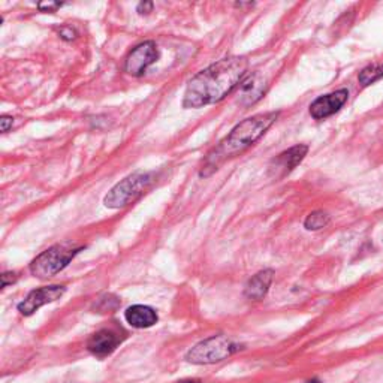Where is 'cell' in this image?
<instances>
[{"label":"cell","mask_w":383,"mask_h":383,"mask_svg":"<svg viewBox=\"0 0 383 383\" xmlns=\"http://www.w3.org/2000/svg\"><path fill=\"white\" fill-rule=\"evenodd\" d=\"M248 60L234 56L217 60L196 74L184 91V108H201L217 103L231 95L247 76Z\"/></svg>","instance_id":"1"},{"label":"cell","mask_w":383,"mask_h":383,"mask_svg":"<svg viewBox=\"0 0 383 383\" xmlns=\"http://www.w3.org/2000/svg\"><path fill=\"white\" fill-rule=\"evenodd\" d=\"M279 115V111L262 113L248 117L241 123L236 125L229 132L228 137H224L216 147L207 154L200 176L210 177L211 174L216 173L220 165L248 150L255 142H258L265 135V132L275 123Z\"/></svg>","instance_id":"2"},{"label":"cell","mask_w":383,"mask_h":383,"mask_svg":"<svg viewBox=\"0 0 383 383\" xmlns=\"http://www.w3.org/2000/svg\"><path fill=\"white\" fill-rule=\"evenodd\" d=\"M154 181L153 173H144V171H138L123 178L120 183H117L115 186L103 198V204L107 208H123L129 204L134 202L135 200L147 190L152 183Z\"/></svg>","instance_id":"3"},{"label":"cell","mask_w":383,"mask_h":383,"mask_svg":"<svg viewBox=\"0 0 383 383\" xmlns=\"http://www.w3.org/2000/svg\"><path fill=\"white\" fill-rule=\"evenodd\" d=\"M83 247H74L69 243L56 244L41 255H38L30 263V271L39 279H48L56 275L69 265V262L80 253Z\"/></svg>","instance_id":"4"},{"label":"cell","mask_w":383,"mask_h":383,"mask_svg":"<svg viewBox=\"0 0 383 383\" xmlns=\"http://www.w3.org/2000/svg\"><path fill=\"white\" fill-rule=\"evenodd\" d=\"M239 350V346L227 336H213L192 348L186 358L193 364H215L227 360L234 352Z\"/></svg>","instance_id":"5"},{"label":"cell","mask_w":383,"mask_h":383,"mask_svg":"<svg viewBox=\"0 0 383 383\" xmlns=\"http://www.w3.org/2000/svg\"><path fill=\"white\" fill-rule=\"evenodd\" d=\"M159 59V51L153 41H145L132 50L125 60V72L132 76H141Z\"/></svg>","instance_id":"6"},{"label":"cell","mask_w":383,"mask_h":383,"mask_svg":"<svg viewBox=\"0 0 383 383\" xmlns=\"http://www.w3.org/2000/svg\"><path fill=\"white\" fill-rule=\"evenodd\" d=\"M307 152H309L307 145L298 144V145H294V147H290L289 150L280 153L275 159L271 161L268 174L275 180L286 177L304 161V157L307 156Z\"/></svg>","instance_id":"7"},{"label":"cell","mask_w":383,"mask_h":383,"mask_svg":"<svg viewBox=\"0 0 383 383\" xmlns=\"http://www.w3.org/2000/svg\"><path fill=\"white\" fill-rule=\"evenodd\" d=\"M66 292L64 286H59V285H52V286H45V287H39L32 290V292L25 297L24 301H21L18 304V311L24 316H30L33 314L36 310H39L41 307H44L45 304L55 302L59 298H62V295Z\"/></svg>","instance_id":"8"},{"label":"cell","mask_w":383,"mask_h":383,"mask_svg":"<svg viewBox=\"0 0 383 383\" xmlns=\"http://www.w3.org/2000/svg\"><path fill=\"white\" fill-rule=\"evenodd\" d=\"M349 99V91L346 88H340L333 93H328L314 99L310 105V115L314 120H325V118L331 117L337 111L343 108Z\"/></svg>","instance_id":"9"},{"label":"cell","mask_w":383,"mask_h":383,"mask_svg":"<svg viewBox=\"0 0 383 383\" xmlns=\"http://www.w3.org/2000/svg\"><path fill=\"white\" fill-rule=\"evenodd\" d=\"M122 343V337L113 329H101L87 341V349L99 358L111 355Z\"/></svg>","instance_id":"10"},{"label":"cell","mask_w":383,"mask_h":383,"mask_svg":"<svg viewBox=\"0 0 383 383\" xmlns=\"http://www.w3.org/2000/svg\"><path fill=\"white\" fill-rule=\"evenodd\" d=\"M265 81H263V78H261L258 74L247 75L243 83L239 86V102L241 105H246V107L253 105L265 93Z\"/></svg>","instance_id":"11"},{"label":"cell","mask_w":383,"mask_h":383,"mask_svg":"<svg viewBox=\"0 0 383 383\" xmlns=\"http://www.w3.org/2000/svg\"><path fill=\"white\" fill-rule=\"evenodd\" d=\"M273 275H274L273 270H263V271H259L258 274H255L246 285V289H244L246 298L259 301L265 297L268 294V289H270L271 283H273Z\"/></svg>","instance_id":"12"},{"label":"cell","mask_w":383,"mask_h":383,"mask_svg":"<svg viewBox=\"0 0 383 383\" xmlns=\"http://www.w3.org/2000/svg\"><path fill=\"white\" fill-rule=\"evenodd\" d=\"M125 318L130 326L142 329L150 328L157 322V313L149 306H141V304H138V306H132L126 310Z\"/></svg>","instance_id":"13"},{"label":"cell","mask_w":383,"mask_h":383,"mask_svg":"<svg viewBox=\"0 0 383 383\" xmlns=\"http://www.w3.org/2000/svg\"><path fill=\"white\" fill-rule=\"evenodd\" d=\"M382 78H383V64H370L361 71L358 80L362 87H367L377 83Z\"/></svg>","instance_id":"14"},{"label":"cell","mask_w":383,"mask_h":383,"mask_svg":"<svg viewBox=\"0 0 383 383\" xmlns=\"http://www.w3.org/2000/svg\"><path fill=\"white\" fill-rule=\"evenodd\" d=\"M329 220L331 219H329L328 213H325V211H322V210L313 211V213H310L307 216V219L304 220V228H306L307 231H319V229H324L325 227H328Z\"/></svg>","instance_id":"15"},{"label":"cell","mask_w":383,"mask_h":383,"mask_svg":"<svg viewBox=\"0 0 383 383\" xmlns=\"http://www.w3.org/2000/svg\"><path fill=\"white\" fill-rule=\"evenodd\" d=\"M60 6H63V4H57V2H41V4H38V9L41 12H55Z\"/></svg>","instance_id":"16"},{"label":"cell","mask_w":383,"mask_h":383,"mask_svg":"<svg viewBox=\"0 0 383 383\" xmlns=\"http://www.w3.org/2000/svg\"><path fill=\"white\" fill-rule=\"evenodd\" d=\"M12 125H14V118H12V117L2 115V118H0V126H2L4 134H6V132L12 127Z\"/></svg>","instance_id":"17"},{"label":"cell","mask_w":383,"mask_h":383,"mask_svg":"<svg viewBox=\"0 0 383 383\" xmlns=\"http://www.w3.org/2000/svg\"><path fill=\"white\" fill-rule=\"evenodd\" d=\"M59 33H60V36L63 39H66V41H72V39L76 38V32L74 29H71V28H62L59 30Z\"/></svg>","instance_id":"18"},{"label":"cell","mask_w":383,"mask_h":383,"mask_svg":"<svg viewBox=\"0 0 383 383\" xmlns=\"http://www.w3.org/2000/svg\"><path fill=\"white\" fill-rule=\"evenodd\" d=\"M17 280L16 273H5L2 275V287H6L9 283H14Z\"/></svg>","instance_id":"19"},{"label":"cell","mask_w":383,"mask_h":383,"mask_svg":"<svg viewBox=\"0 0 383 383\" xmlns=\"http://www.w3.org/2000/svg\"><path fill=\"white\" fill-rule=\"evenodd\" d=\"M138 12L142 16V14H149V12H152L153 9V4L152 2H144V4H139L138 5Z\"/></svg>","instance_id":"20"},{"label":"cell","mask_w":383,"mask_h":383,"mask_svg":"<svg viewBox=\"0 0 383 383\" xmlns=\"http://www.w3.org/2000/svg\"><path fill=\"white\" fill-rule=\"evenodd\" d=\"M176 383H201V380H196V379H184V380H180V382H176Z\"/></svg>","instance_id":"21"},{"label":"cell","mask_w":383,"mask_h":383,"mask_svg":"<svg viewBox=\"0 0 383 383\" xmlns=\"http://www.w3.org/2000/svg\"><path fill=\"white\" fill-rule=\"evenodd\" d=\"M306 383H321V380H318V379H310Z\"/></svg>","instance_id":"22"}]
</instances>
